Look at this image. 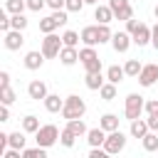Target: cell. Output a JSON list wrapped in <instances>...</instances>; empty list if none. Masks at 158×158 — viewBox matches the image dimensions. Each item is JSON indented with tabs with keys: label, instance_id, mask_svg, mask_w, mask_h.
I'll return each instance as SVG.
<instances>
[{
	"label": "cell",
	"instance_id": "obj_1",
	"mask_svg": "<svg viewBox=\"0 0 158 158\" xmlns=\"http://www.w3.org/2000/svg\"><path fill=\"white\" fill-rule=\"evenodd\" d=\"M84 114H86V101H84L81 96H77V94H69V96L64 99L62 116H64L67 121H77V118H84Z\"/></svg>",
	"mask_w": 158,
	"mask_h": 158
},
{
	"label": "cell",
	"instance_id": "obj_2",
	"mask_svg": "<svg viewBox=\"0 0 158 158\" xmlns=\"http://www.w3.org/2000/svg\"><path fill=\"white\" fill-rule=\"evenodd\" d=\"M146 111V99L141 96V94H128L126 96V101H123V116L128 118V121H136V118H141V114Z\"/></svg>",
	"mask_w": 158,
	"mask_h": 158
},
{
	"label": "cell",
	"instance_id": "obj_3",
	"mask_svg": "<svg viewBox=\"0 0 158 158\" xmlns=\"http://www.w3.org/2000/svg\"><path fill=\"white\" fill-rule=\"evenodd\" d=\"M59 128L54 126V123H42V128L35 133V141H37V146L40 148H49V146H54L57 141H59Z\"/></svg>",
	"mask_w": 158,
	"mask_h": 158
},
{
	"label": "cell",
	"instance_id": "obj_4",
	"mask_svg": "<svg viewBox=\"0 0 158 158\" xmlns=\"http://www.w3.org/2000/svg\"><path fill=\"white\" fill-rule=\"evenodd\" d=\"M79 62L84 64L86 74H99V72H101V59H99V54H96L94 47H84V49H79Z\"/></svg>",
	"mask_w": 158,
	"mask_h": 158
},
{
	"label": "cell",
	"instance_id": "obj_5",
	"mask_svg": "<svg viewBox=\"0 0 158 158\" xmlns=\"http://www.w3.org/2000/svg\"><path fill=\"white\" fill-rule=\"evenodd\" d=\"M62 47H64V44H62V37H59V35H44L40 52L44 54V59H54V57H59Z\"/></svg>",
	"mask_w": 158,
	"mask_h": 158
},
{
	"label": "cell",
	"instance_id": "obj_6",
	"mask_svg": "<svg viewBox=\"0 0 158 158\" xmlns=\"http://www.w3.org/2000/svg\"><path fill=\"white\" fill-rule=\"evenodd\" d=\"M123 148H126V133H123V131H114V133L106 136V143H104V151H106V153L116 156V153H121Z\"/></svg>",
	"mask_w": 158,
	"mask_h": 158
},
{
	"label": "cell",
	"instance_id": "obj_7",
	"mask_svg": "<svg viewBox=\"0 0 158 158\" xmlns=\"http://www.w3.org/2000/svg\"><path fill=\"white\" fill-rule=\"evenodd\" d=\"M109 7H111V12H114L116 20L128 22V20L133 17V7H131L128 0H109Z\"/></svg>",
	"mask_w": 158,
	"mask_h": 158
},
{
	"label": "cell",
	"instance_id": "obj_8",
	"mask_svg": "<svg viewBox=\"0 0 158 158\" xmlns=\"http://www.w3.org/2000/svg\"><path fill=\"white\" fill-rule=\"evenodd\" d=\"M27 96H30V99H35V101H44V99L49 96L47 84H44L42 79H32V81L27 84Z\"/></svg>",
	"mask_w": 158,
	"mask_h": 158
},
{
	"label": "cell",
	"instance_id": "obj_9",
	"mask_svg": "<svg viewBox=\"0 0 158 158\" xmlns=\"http://www.w3.org/2000/svg\"><path fill=\"white\" fill-rule=\"evenodd\" d=\"M158 81V64H143V69H141V74H138V84L141 86H153Z\"/></svg>",
	"mask_w": 158,
	"mask_h": 158
},
{
	"label": "cell",
	"instance_id": "obj_10",
	"mask_svg": "<svg viewBox=\"0 0 158 158\" xmlns=\"http://www.w3.org/2000/svg\"><path fill=\"white\" fill-rule=\"evenodd\" d=\"M2 44H5V49L15 52V49H20V47L25 44V35L17 32V30H10L7 35H2Z\"/></svg>",
	"mask_w": 158,
	"mask_h": 158
},
{
	"label": "cell",
	"instance_id": "obj_11",
	"mask_svg": "<svg viewBox=\"0 0 158 158\" xmlns=\"http://www.w3.org/2000/svg\"><path fill=\"white\" fill-rule=\"evenodd\" d=\"M133 44V40H131V35L128 32H114V40H111V47L118 52V54H123V52H128V47Z\"/></svg>",
	"mask_w": 158,
	"mask_h": 158
},
{
	"label": "cell",
	"instance_id": "obj_12",
	"mask_svg": "<svg viewBox=\"0 0 158 158\" xmlns=\"http://www.w3.org/2000/svg\"><path fill=\"white\" fill-rule=\"evenodd\" d=\"M79 35H81L84 47H96L99 44V25H86Z\"/></svg>",
	"mask_w": 158,
	"mask_h": 158
},
{
	"label": "cell",
	"instance_id": "obj_13",
	"mask_svg": "<svg viewBox=\"0 0 158 158\" xmlns=\"http://www.w3.org/2000/svg\"><path fill=\"white\" fill-rule=\"evenodd\" d=\"M22 64H25V69H30V72H35V69H40V67L44 64V54H42L40 49H32V52H27V54H25V59H22Z\"/></svg>",
	"mask_w": 158,
	"mask_h": 158
},
{
	"label": "cell",
	"instance_id": "obj_14",
	"mask_svg": "<svg viewBox=\"0 0 158 158\" xmlns=\"http://www.w3.org/2000/svg\"><path fill=\"white\" fill-rule=\"evenodd\" d=\"M106 136H109V133H106L104 128H99V126H96V128H89V133H86V143H89L91 148H104Z\"/></svg>",
	"mask_w": 158,
	"mask_h": 158
},
{
	"label": "cell",
	"instance_id": "obj_15",
	"mask_svg": "<svg viewBox=\"0 0 158 158\" xmlns=\"http://www.w3.org/2000/svg\"><path fill=\"white\" fill-rule=\"evenodd\" d=\"M151 27L146 25V22H141V27L131 35V40H133V44H138V47H146V44H151Z\"/></svg>",
	"mask_w": 158,
	"mask_h": 158
},
{
	"label": "cell",
	"instance_id": "obj_16",
	"mask_svg": "<svg viewBox=\"0 0 158 158\" xmlns=\"http://www.w3.org/2000/svg\"><path fill=\"white\" fill-rule=\"evenodd\" d=\"M118 121H121V118H118L116 114H104V116L99 118V128H104L106 133H114V131H121V128H118Z\"/></svg>",
	"mask_w": 158,
	"mask_h": 158
},
{
	"label": "cell",
	"instance_id": "obj_17",
	"mask_svg": "<svg viewBox=\"0 0 158 158\" xmlns=\"http://www.w3.org/2000/svg\"><path fill=\"white\" fill-rule=\"evenodd\" d=\"M128 133H131L133 138H146V136L151 133V128H148V121H146V118H136V121H131V128H128Z\"/></svg>",
	"mask_w": 158,
	"mask_h": 158
},
{
	"label": "cell",
	"instance_id": "obj_18",
	"mask_svg": "<svg viewBox=\"0 0 158 158\" xmlns=\"http://www.w3.org/2000/svg\"><path fill=\"white\" fill-rule=\"evenodd\" d=\"M59 62H62L64 67L77 64V62H79V49H77V47H62V52H59Z\"/></svg>",
	"mask_w": 158,
	"mask_h": 158
},
{
	"label": "cell",
	"instance_id": "obj_19",
	"mask_svg": "<svg viewBox=\"0 0 158 158\" xmlns=\"http://www.w3.org/2000/svg\"><path fill=\"white\" fill-rule=\"evenodd\" d=\"M42 104L49 114H62V109H64V99H59V94H49Z\"/></svg>",
	"mask_w": 158,
	"mask_h": 158
},
{
	"label": "cell",
	"instance_id": "obj_20",
	"mask_svg": "<svg viewBox=\"0 0 158 158\" xmlns=\"http://www.w3.org/2000/svg\"><path fill=\"white\" fill-rule=\"evenodd\" d=\"M25 143H27V138H25V131H12V133H7V148L25 151Z\"/></svg>",
	"mask_w": 158,
	"mask_h": 158
},
{
	"label": "cell",
	"instance_id": "obj_21",
	"mask_svg": "<svg viewBox=\"0 0 158 158\" xmlns=\"http://www.w3.org/2000/svg\"><path fill=\"white\" fill-rule=\"evenodd\" d=\"M94 20H99V25H109V22L116 20V17H114V12H111L109 5H96V10H94Z\"/></svg>",
	"mask_w": 158,
	"mask_h": 158
},
{
	"label": "cell",
	"instance_id": "obj_22",
	"mask_svg": "<svg viewBox=\"0 0 158 158\" xmlns=\"http://www.w3.org/2000/svg\"><path fill=\"white\" fill-rule=\"evenodd\" d=\"M84 84H86V89H91V91H99L104 84H106V77L99 72V74H86L84 77Z\"/></svg>",
	"mask_w": 158,
	"mask_h": 158
},
{
	"label": "cell",
	"instance_id": "obj_23",
	"mask_svg": "<svg viewBox=\"0 0 158 158\" xmlns=\"http://www.w3.org/2000/svg\"><path fill=\"white\" fill-rule=\"evenodd\" d=\"M57 27H59V22H57L54 15H47V17L40 20V32H44V35H54Z\"/></svg>",
	"mask_w": 158,
	"mask_h": 158
},
{
	"label": "cell",
	"instance_id": "obj_24",
	"mask_svg": "<svg viewBox=\"0 0 158 158\" xmlns=\"http://www.w3.org/2000/svg\"><path fill=\"white\" fill-rule=\"evenodd\" d=\"M123 77H126V72H123V67H118V64H111V67L106 69V81H111V84L123 81Z\"/></svg>",
	"mask_w": 158,
	"mask_h": 158
},
{
	"label": "cell",
	"instance_id": "obj_25",
	"mask_svg": "<svg viewBox=\"0 0 158 158\" xmlns=\"http://www.w3.org/2000/svg\"><path fill=\"white\" fill-rule=\"evenodd\" d=\"M40 128H42V123H40V118H37V116L27 114V116L22 118V131H25V133H37Z\"/></svg>",
	"mask_w": 158,
	"mask_h": 158
},
{
	"label": "cell",
	"instance_id": "obj_26",
	"mask_svg": "<svg viewBox=\"0 0 158 158\" xmlns=\"http://www.w3.org/2000/svg\"><path fill=\"white\" fill-rule=\"evenodd\" d=\"M5 10H7L10 15H25L27 0H5Z\"/></svg>",
	"mask_w": 158,
	"mask_h": 158
},
{
	"label": "cell",
	"instance_id": "obj_27",
	"mask_svg": "<svg viewBox=\"0 0 158 158\" xmlns=\"http://www.w3.org/2000/svg\"><path fill=\"white\" fill-rule=\"evenodd\" d=\"M64 128H69V131H72V133H74L77 138H79V136H86V133H89V128H86V123H84L81 118H77V121H67V126H64Z\"/></svg>",
	"mask_w": 158,
	"mask_h": 158
},
{
	"label": "cell",
	"instance_id": "obj_28",
	"mask_svg": "<svg viewBox=\"0 0 158 158\" xmlns=\"http://www.w3.org/2000/svg\"><path fill=\"white\" fill-rule=\"evenodd\" d=\"M141 69H143V64H141L138 59H126V64H123L126 77H138V74H141Z\"/></svg>",
	"mask_w": 158,
	"mask_h": 158
},
{
	"label": "cell",
	"instance_id": "obj_29",
	"mask_svg": "<svg viewBox=\"0 0 158 158\" xmlns=\"http://www.w3.org/2000/svg\"><path fill=\"white\" fill-rule=\"evenodd\" d=\"M79 40H81V35L74 32V30H67V32L62 35V44H64V47H77Z\"/></svg>",
	"mask_w": 158,
	"mask_h": 158
},
{
	"label": "cell",
	"instance_id": "obj_30",
	"mask_svg": "<svg viewBox=\"0 0 158 158\" xmlns=\"http://www.w3.org/2000/svg\"><path fill=\"white\" fill-rule=\"evenodd\" d=\"M141 143H143V151H148V153H153V151H158V133H148L146 138H141Z\"/></svg>",
	"mask_w": 158,
	"mask_h": 158
},
{
	"label": "cell",
	"instance_id": "obj_31",
	"mask_svg": "<svg viewBox=\"0 0 158 158\" xmlns=\"http://www.w3.org/2000/svg\"><path fill=\"white\" fill-rule=\"evenodd\" d=\"M99 94H101V99H104V101H114V99H116V84L106 81V84L99 89Z\"/></svg>",
	"mask_w": 158,
	"mask_h": 158
},
{
	"label": "cell",
	"instance_id": "obj_32",
	"mask_svg": "<svg viewBox=\"0 0 158 158\" xmlns=\"http://www.w3.org/2000/svg\"><path fill=\"white\" fill-rule=\"evenodd\" d=\"M0 101H2V106H10L15 101V89L12 86H0Z\"/></svg>",
	"mask_w": 158,
	"mask_h": 158
},
{
	"label": "cell",
	"instance_id": "obj_33",
	"mask_svg": "<svg viewBox=\"0 0 158 158\" xmlns=\"http://www.w3.org/2000/svg\"><path fill=\"white\" fill-rule=\"evenodd\" d=\"M59 143H62L64 148H72V146L77 143V136H74L69 128H62V133H59Z\"/></svg>",
	"mask_w": 158,
	"mask_h": 158
},
{
	"label": "cell",
	"instance_id": "obj_34",
	"mask_svg": "<svg viewBox=\"0 0 158 158\" xmlns=\"http://www.w3.org/2000/svg\"><path fill=\"white\" fill-rule=\"evenodd\" d=\"M27 17L25 15H10V25H12V30H17V32H22L25 27H27Z\"/></svg>",
	"mask_w": 158,
	"mask_h": 158
},
{
	"label": "cell",
	"instance_id": "obj_35",
	"mask_svg": "<svg viewBox=\"0 0 158 158\" xmlns=\"http://www.w3.org/2000/svg\"><path fill=\"white\" fill-rule=\"evenodd\" d=\"M22 158H47V148H25L22 151Z\"/></svg>",
	"mask_w": 158,
	"mask_h": 158
},
{
	"label": "cell",
	"instance_id": "obj_36",
	"mask_svg": "<svg viewBox=\"0 0 158 158\" xmlns=\"http://www.w3.org/2000/svg\"><path fill=\"white\" fill-rule=\"evenodd\" d=\"M114 40V32H111V27L109 25H99V44H104V42H111Z\"/></svg>",
	"mask_w": 158,
	"mask_h": 158
},
{
	"label": "cell",
	"instance_id": "obj_37",
	"mask_svg": "<svg viewBox=\"0 0 158 158\" xmlns=\"http://www.w3.org/2000/svg\"><path fill=\"white\" fill-rule=\"evenodd\" d=\"M84 5H86L84 0H67V7H64V10H67V12H81Z\"/></svg>",
	"mask_w": 158,
	"mask_h": 158
},
{
	"label": "cell",
	"instance_id": "obj_38",
	"mask_svg": "<svg viewBox=\"0 0 158 158\" xmlns=\"http://www.w3.org/2000/svg\"><path fill=\"white\" fill-rule=\"evenodd\" d=\"M146 114L148 116H158V99H148L146 101Z\"/></svg>",
	"mask_w": 158,
	"mask_h": 158
},
{
	"label": "cell",
	"instance_id": "obj_39",
	"mask_svg": "<svg viewBox=\"0 0 158 158\" xmlns=\"http://www.w3.org/2000/svg\"><path fill=\"white\" fill-rule=\"evenodd\" d=\"M44 5H47V0H27V10H32V12H40Z\"/></svg>",
	"mask_w": 158,
	"mask_h": 158
},
{
	"label": "cell",
	"instance_id": "obj_40",
	"mask_svg": "<svg viewBox=\"0 0 158 158\" xmlns=\"http://www.w3.org/2000/svg\"><path fill=\"white\" fill-rule=\"evenodd\" d=\"M47 7H52L54 12H59V10L67 7V0H47Z\"/></svg>",
	"mask_w": 158,
	"mask_h": 158
},
{
	"label": "cell",
	"instance_id": "obj_41",
	"mask_svg": "<svg viewBox=\"0 0 158 158\" xmlns=\"http://www.w3.org/2000/svg\"><path fill=\"white\" fill-rule=\"evenodd\" d=\"M138 27H141V20H136V17H131V20L126 22V32H128V35H133Z\"/></svg>",
	"mask_w": 158,
	"mask_h": 158
},
{
	"label": "cell",
	"instance_id": "obj_42",
	"mask_svg": "<svg viewBox=\"0 0 158 158\" xmlns=\"http://www.w3.org/2000/svg\"><path fill=\"white\" fill-rule=\"evenodd\" d=\"M89 158H111V153H106L104 148H91L89 151Z\"/></svg>",
	"mask_w": 158,
	"mask_h": 158
},
{
	"label": "cell",
	"instance_id": "obj_43",
	"mask_svg": "<svg viewBox=\"0 0 158 158\" xmlns=\"http://www.w3.org/2000/svg\"><path fill=\"white\" fill-rule=\"evenodd\" d=\"M54 17H57V22H59V27L62 25H67V10H59V12H52Z\"/></svg>",
	"mask_w": 158,
	"mask_h": 158
},
{
	"label": "cell",
	"instance_id": "obj_44",
	"mask_svg": "<svg viewBox=\"0 0 158 158\" xmlns=\"http://www.w3.org/2000/svg\"><path fill=\"white\" fill-rule=\"evenodd\" d=\"M146 121H148V128H151L153 133H158V116H148Z\"/></svg>",
	"mask_w": 158,
	"mask_h": 158
},
{
	"label": "cell",
	"instance_id": "obj_45",
	"mask_svg": "<svg viewBox=\"0 0 158 158\" xmlns=\"http://www.w3.org/2000/svg\"><path fill=\"white\" fill-rule=\"evenodd\" d=\"M2 158H22V151H15V148H7L2 153Z\"/></svg>",
	"mask_w": 158,
	"mask_h": 158
},
{
	"label": "cell",
	"instance_id": "obj_46",
	"mask_svg": "<svg viewBox=\"0 0 158 158\" xmlns=\"http://www.w3.org/2000/svg\"><path fill=\"white\" fill-rule=\"evenodd\" d=\"M151 32H153V35H151V44H153V47L158 49V22H156V25L151 27Z\"/></svg>",
	"mask_w": 158,
	"mask_h": 158
},
{
	"label": "cell",
	"instance_id": "obj_47",
	"mask_svg": "<svg viewBox=\"0 0 158 158\" xmlns=\"http://www.w3.org/2000/svg\"><path fill=\"white\" fill-rule=\"evenodd\" d=\"M0 86H10V72H0Z\"/></svg>",
	"mask_w": 158,
	"mask_h": 158
},
{
	"label": "cell",
	"instance_id": "obj_48",
	"mask_svg": "<svg viewBox=\"0 0 158 158\" xmlns=\"http://www.w3.org/2000/svg\"><path fill=\"white\" fill-rule=\"evenodd\" d=\"M0 121H10V109H7V106L0 109Z\"/></svg>",
	"mask_w": 158,
	"mask_h": 158
},
{
	"label": "cell",
	"instance_id": "obj_49",
	"mask_svg": "<svg viewBox=\"0 0 158 158\" xmlns=\"http://www.w3.org/2000/svg\"><path fill=\"white\" fill-rule=\"evenodd\" d=\"M86 5H99V0H84Z\"/></svg>",
	"mask_w": 158,
	"mask_h": 158
},
{
	"label": "cell",
	"instance_id": "obj_50",
	"mask_svg": "<svg viewBox=\"0 0 158 158\" xmlns=\"http://www.w3.org/2000/svg\"><path fill=\"white\" fill-rule=\"evenodd\" d=\"M153 15H156V20H158V5H156V7H153Z\"/></svg>",
	"mask_w": 158,
	"mask_h": 158
}]
</instances>
